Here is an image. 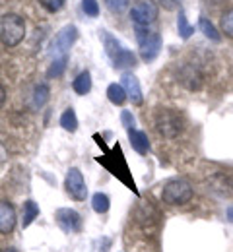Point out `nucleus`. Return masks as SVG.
Segmentation results:
<instances>
[{
    "label": "nucleus",
    "instance_id": "f257e3e1",
    "mask_svg": "<svg viewBox=\"0 0 233 252\" xmlns=\"http://www.w3.org/2000/svg\"><path fill=\"white\" fill-rule=\"evenodd\" d=\"M26 37V22L18 14H4L0 18V41L4 47H16Z\"/></svg>",
    "mask_w": 233,
    "mask_h": 252
},
{
    "label": "nucleus",
    "instance_id": "f03ea898",
    "mask_svg": "<svg viewBox=\"0 0 233 252\" xmlns=\"http://www.w3.org/2000/svg\"><path fill=\"white\" fill-rule=\"evenodd\" d=\"M136 41H138L140 59L144 63H152L158 59V55L162 51V35L160 33L152 32L150 28L136 26Z\"/></svg>",
    "mask_w": 233,
    "mask_h": 252
},
{
    "label": "nucleus",
    "instance_id": "7ed1b4c3",
    "mask_svg": "<svg viewBox=\"0 0 233 252\" xmlns=\"http://www.w3.org/2000/svg\"><path fill=\"white\" fill-rule=\"evenodd\" d=\"M162 200L169 206H183L193 200V187L183 179H173L166 183L162 190Z\"/></svg>",
    "mask_w": 233,
    "mask_h": 252
},
{
    "label": "nucleus",
    "instance_id": "20e7f679",
    "mask_svg": "<svg viewBox=\"0 0 233 252\" xmlns=\"http://www.w3.org/2000/svg\"><path fill=\"white\" fill-rule=\"evenodd\" d=\"M156 128H158V132L162 136L173 140V138H177L183 132L185 121H183V117L177 111H173V109H162L156 115Z\"/></svg>",
    "mask_w": 233,
    "mask_h": 252
},
{
    "label": "nucleus",
    "instance_id": "39448f33",
    "mask_svg": "<svg viewBox=\"0 0 233 252\" xmlns=\"http://www.w3.org/2000/svg\"><path fill=\"white\" fill-rule=\"evenodd\" d=\"M160 16V6L154 0H136L131 8V20L134 26L150 28Z\"/></svg>",
    "mask_w": 233,
    "mask_h": 252
},
{
    "label": "nucleus",
    "instance_id": "423d86ee",
    "mask_svg": "<svg viewBox=\"0 0 233 252\" xmlns=\"http://www.w3.org/2000/svg\"><path fill=\"white\" fill-rule=\"evenodd\" d=\"M65 189H67L68 196L76 202H84L86 196H88V187H86V181H84V175L80 173V169L72 167L68 169L67 173V181H65Z\"/></svg>",
    "mask_w": 233,
    "mask_h": 252
},
{
    "label": "nucleus",
    "instance_id": "0eeeda50",
    "mask_svg": "<svg viewBox=\"0 0 233 252\" xmlns=\"http://www.w3.org/2000/svg\"><path fill=\"white\" fill-rule=\"evenodd\" d=\"M76 39H78V28L76 26H65L53 39V45H51L53 55L55 57H65L68 49L76 43Z\"/></svg>",
    "mask_w": 233,
    "mask_h": 252
},
{
    "label": "nucleus",
    "instance_id": "6e6552de",
    "mask_svg": "<svg viewBox=\"0 0 233 252\" xmlns=\"http://www.w3.org/2000/svg\"><path fill=\"white\" fill-rule=\"evenodd\" d=\"M55 220L59 223V227L65 231V233H80L82 231V218L76 210H70V208H59L55 212Z\"/></svg>",
    "mask_w": 233,
    "mask_h": 252
},
{
    "label": "nucleus",
    "instance_id": "1a4fd4ad",
    "mask_svg": "<svg viewBox=\"0 0 233 252\" xmlns=\"http://www.w3.org/2000/svg\"><path fill=\"white\" fill-rule=\"evenodd\" d=\"M179 80L181 84L189 90V92H199L204 84V76L200 72V68L197 64H185L181 70H179Z\"/></svg>",
    "mask_w": 233,
    "mask_h": 252
},
{
    "label": "nucleus",
    "instance_id": "9d476101",
    "mask_svg": "<svg viewBox=\"0 0 233 252\" xmlns=\"http://www.w3.org/2000/svg\"><path fill=\"white\" fill-rule=\"evenodd\" d=\"M121 86L125 88V92H127V97L133 101L134 105H142V101H144V95H142V88H140V82H138V78L131 74V72H125L123 74V78H121Z\"/></svg>",
    "mask_w": 233,
    "mask_h": 252
},
{
    "label": "nucleus",
    "instance_id": "9b49d317",
    "mask_svg": "<svg viewBox=\"0 0 233 252\" xmlns=\"http://www.w3.org/2000/svg\"><path fill=\"white\" fill-rule=\"evenodd\" d=\"M16 210L10 202L6 200H0V233L2 235H8L14 231L16 227Z\"/></svg>",
    "mask_w": 233,
    "mask_h": 252
},
{
    "label": "nucleus",
    "instance_id": "f8f14e48",
    "mask_svg": "<svg viewBox=\"0 0 233 252\" xmlns=\"http://www.w3.org/2000/svg\"><path fill=\"white\" fill-rule=\"evenodd\" d=\"M129 140H131V146H133V150L136 154L146 156V154L150 152V142H148L146 132L133 128V130H129Z\"/></svg>",
    "mask_w": 233,
    "mask_h": 252
},
{
    "label": "nucleus",
    "instance_id": "ddd939ff",
    "mask_svg": "<svg viewBox=\"0 0 233 252\" xmlns=\"http://www.w3.org/2000/svg\"><path fill=\"white\" fill-rule=\"evenodd\" d=\"M100 33H101V41H103V49H105L107 57L113 61V59H115V57H117L125 47H123V43H121L117 37H113L109 32H105V30H103V32H100Z\"/></svg>",
    "mask_w": 233,
    "mask_h": 252
},
{
    "label": "nucleus",
    "instance_id": "4468645a",
    "mask_svg": "<svg viewBox=\"0 0 233 252\" xmlns=\"http://www.w3.org/2000/svg\"><path fill=\"white\" fill-rule=\"evenodd\" d=\"M72 88H74V92L78 95H86L92 92V74L86 70V72H82V74H78L76 76V80L72 82Z\"/></svg>",
    "mask_w": 233,
    "mask_h": 252
},
{
    "label": "nucleus",
    "instance_id": "2eb2a0df",
    "mask_svg": "<svg viewBox=\"0 0 233 252\" xmlns=\"http://www.w3.org/2000/svg\"><path fill=\"white\" fill-rule=\"evenodd\" d=\"M111 63H113V66H115L117 70H125V68H133V66H136V57H134L133 51L123 49Z\"/></svg>",
    "mask_w": 233,
    "mask_h": 252
},
{
    "label": "nucleus",
    "instance_id": "dca6fc26",
    "mask_svg": "<svg viewBox=\"0 0 233 252\" xmlns=\"http://www.w3.org/2000/svg\"><path fill=\"white\" fill-rule=\"evenodd\" d=\"M39 216V206L35 204L33 200H26L24 202V218H22V227H30L33 220Z\"/></svg>",
    "mask_w": 233,
    "mask_h": 252
},
{
    "label": "nucleus",
    "instance_id": "f3484780",
    "mask_svg": "<svg viewBox=\"0 0 233 252\" xmlns=\"http://www.w3.org/2000/svg\"><path fill=\"white\" fill-rule=\"evenodd\" d=\"M107 97H109V101H111L113 105H123V103L129 99L125 88H123L121 84H111V86L107 88Z\"/></svg>",
    "mask_w": 233,
    "mask_h": 252
},
{
    "label": "nucleus",
    "instance_id": "a211bd4d",
    "mask_svg": "<svg viewBox=\"0 0 233 252\" xmlns=\"http://www.w3.org/2000/svg\"><path fill=\"white\" fill-rule=\"evenodd\" d=\"M92 208H94L96 214H107L109 208H111V200H109V196L103 194V192L94 194V198H92Z\"/></svg>",
    "mask_w": 233,
    "mask_h": 252
},
{
    "label": "nucleus",
    "instance_id": "6ab92c4d",
    "mask_svg": "<svg viewBox=\"0 0 233 252\" xmlns=\"http://www.w3.org/2000/svg\"><path fill=\"white\" fill-rule=\"evenodd\" d=\"M177 32L181 35V39H189L193 33H195V28L189 24V20H187V16H185V12L183 10H179V18H177Z\"/></svg>",
    "mask_w": 233,
    "mask_h": 252
},
{
    "label": "nucleus",
    "instance_id": "aec40b11",
    "mask_svg": "<svg viewBox=\"0 0 233 252\" xmlns=\"http://www.w3.org/2000/svg\"><path fill=\"white\" fill-rule=\"evenodd\" d=\"M49 86L47 84H39L33 90V107L35 109H41L47 101H49Z\"/></svg>",
    "mask_w": 233,
    "mask_h": 252
},
{
    "label": "nucleus",
    "instance_id": "412c9836",
    "mask_svg": "<svg viewBox=\"0 0 233 252\" xmlns=\"http://www.w3.org/2000/svg\"><path fill=\"white\" fill-rule=\"evenodd\" d=\"M61 126H63L67 132H76V130H78V119H76L74 109H67V111L61 115Z\"/></svg>",
    "mask_w": 233,
    "mask_h": 252
},
{
    "label": "nucleus",
    "instance_id": "4be33fe9",
    "mask_svg": "<svg viewBox=\"0 0 233 252\" xmlns=\"http://www.w3.org/2000/svg\"><path fill=\"white\" fill-rule=\"evenodd\" d=\"M67 63H68V57H59V59H55L53 64H51V68L47 70V76L49 78H61L63 74H65V70H67Z\"/></svg>",
    "mask_w": 233,
    "mask_h": 252
},
{
    "label": "nucleus",
    "instance_id": "5701e85b",
    "mask_svg": "<svg viewBox=\"0 0 233 252\" xmlns=\"http://www.w3.org/2000/svg\"><path fill=\"white\" fill-rule=\"evenodd\" d=\"M199 26H200V30H202V33L208 37V39H212V41H222V35H220V32L214 28V24L208 20V18H200V22H199Z\"/></svg>",
    "mask_w": 233,
    "mask_h": 252
},
{
    "label": "nucleus",
    "instance_id": "b1692460",
    "mask_svg": "<svg viewBox=\"0 0 233 252\" xmlns=\"http://www.w3.org/2000/svg\"><path fill=\"white\" fill-rule=\"evenodd\" d=\"M105 6H107L113 14H123V12L131 6V0H105Z\"/></svg>",
    "mask_w": 233,
    "mask_h": 252
},
{
    "label": "nucleus",
    "instance_id": "393cba45",
    "mask_svg": "<svg viewBox=\"0 0 233 252\" xmlns=\"http://www.w3.org/2000/svg\"><path fill=\"white\" fill-rule=\"evenodd\" d=\"M82 10L90 18H98L100 16V4H98V0H82Z\"/></svg>",
    "mask_w": 233,
    "mask_h": 252
},
{
    "label": "nucleus",
    "instance_id": "a878e982",
    "mask_svg": "<svg viewBox=\"0 0 233 252\" xmlns=\"http://www.w3.org/2000/svg\"><path fill=\"white\" fill-rule=\"evenodd\" d=\"M222 32L233 39V10H228L222 16Z\"/></svg>",
    "mask_w": 233,
    "mask_h": 252
},
{
    "label": "nucleus",
    "instance_id": "bb28decb",
    "mask_svg": "<svg viewBox=\"0 0 233 252\" xmlns=\"http://www.w3.org/2000/svg\"><path fill=\"white\" fill-rule=\"evenodd\" d=\"M47 12H51V14H55V12H59V10H63V6H65V2L67 0H37Z\"/></svg>",
    "mask_w": 233,
    "mask_h": 252
},
{
    "label": "nucleus",
    "instance_id": "cd10ccee",
    "mask_svg": "<svg viewBox=\"0 0 233 252\" xmlns=\"http://www.w3.org/2000/svg\"><path fill=\"white\" fill-rule=\"evenodd\" d=\"M121 123H123V126H125L127 130H133L134 125H136V123H134V117H133V113H131V111H123V113H121Z\"/></svg>",
    "mask_w": 233,
    "mask_h": 252
},
{
    "label": "nucleus",
    "instance_id": "c85d7f7f",
    "mask_svg": "<svg viewBox=\"0 0 233 252\" xmlns=\"http://www.w3.org/2000/svg\"><path fill=\"white\" fill-rule=\"evenodd\" d=\"M160 4L166 8V10H175L181 6V0H160Z\"/></svg>",
    "mask_w": 233,
    "mask_h": 252
},
{
    "label": "nucleus",
    "instance_id": "c756f323",
    "mask_svg": "<svg viewBox=\"0 0 233 252\" xmlns=\"http://www.w3.org/2000/svg\"><path fill=\"white\" fill-rule=\"evenodd\" d=\"M6 159H8V150H6V146L0 142V169H2V165L6 163Z\"/></svg>",
    "mask_w": 233,
    "mask_h": 252
},
{
    "label": "nucleus",
    "instance_id": "7c9ffc66",
    "mask_svg": "<svg viewBox=\"0 0 233 252\" xmlns=\"http://www.w3.org/2000/svg\"><path fill=\"white\" fill-rule=\"evenodd\" d=\"M4 101H6V90H4V86L0 84V109H2V105H4Z\"/></svg>",
    "mask_w": 233,
    "mask_h": 252
},
{
    "label": "nucleus",
    "instance_id": "2f4dec72",
    "mask_svg": "<svg viewBox=\"0 0 233 252\" xmlns=\"http://www.w3.org/2000/svg\"><path fill=\"white\" fill-rule=\"evenodd\" d=\"M226 216H228V221H230V223H233V206H230V208H228Z\"/></svg>",
    "mask_w": 233,
    "mask_h": 252
},
{
    "label": "nucleus",
    "instance_id": "473e14b6",
    "mask_svg": "<svg viewBox=\"0 0 233 252\" xmlns=\"http://www.w3.org/2000/svg\"><path fill=\"white\" fill-rule=\"evenodd\" d=\"M4 252H16V249H6Z\"/></svg>",
    "mask_w": 233,
    "mask_h": 252
}]
</instances>
